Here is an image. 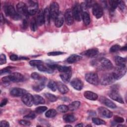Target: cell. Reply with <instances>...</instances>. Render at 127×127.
<instances>
[{"mask_svg": "<svg viewBox=\"0 0 127 127\" xmlns=\"http://www.w3.org/2000/svg\"><path fill=\"white\" fill-rule=\"evenodd\" d=\"M64 15L62 12H60L58 15L55 19V26L57 27H61L64 22Z\"/></svg>", "mask_w": 127, "mask_h": 127, "instance_id": "20", "label": "cell"}, {"mask_svg": "<svg viewBox=\"0 0 127 127\" xmlns=\"http://www.w3.org/2000/svg\"><path fill=\"white\" fill-rule=\"evenodd\" d=\"M127 72V67L126 65L118 66L113 72V75L116 80H119L123 77Z\"/></svg>", "mask_w": 127, "mask_h": 127, "instance_id": "2", "label": "cell"}, {"mask_svg": "<svg viewBox=\"0 0 127 127\" xmlns=\"http://www.w3.org/2000/svg\"><path fill=\"white\" fill-rule=\"evenodd\" d=\"M98 53V50L97 48L89 49L83 53V54L89 57H93L96 56Z\"/></svg>", "mask_w": 127, "mask_h": 127, "instance_id": "25", "label": "cell"}, {"mask_svg": "<svg viewBox=\"0 0 127 127\" xmlns=\"http://www.w3.org/2000/svg\"><path fill=\"white\" fill-rule=\"evenodd\" d=\"M50 12L51 18L53 20H55L60 12L59 6L57 2L54 1L51 3L50 6Z\"/></svg>", "mask_w": 127, "mask_h": 127, "instance_id": "5", "label": "cell"}, {"mask_svg": "<svg viewBox=\"0 0 127 127\" xmlns=\"http://www.w3.org/2000/svg\"><path fill=\"white\" fill-rule=\"evenodd\" d=\"M8 102V100L6 99V98H4L2 100V101H1L0 102V106L1 107L5 106Z\"/></svg>", "mask_w": 127, "mask_h": 127, "instance_id": "54", "label": "cell"}, {"mask_svg": "<svg viewBox=\"0 0 127 127\" xmlns=\"http://www.w3.org/2000/svg\"><path fill=\"white\" fill-rule=\"evenodd\" d=\"M47 110V107L46 106L38 107L35 109V112L37 114H41L44 113Z\"/></svg>", "mask_w": 127, "mask_h": 127, "instance_id": "43", "label": "cell"}, {"mask_svg": "<svg viewBox=\"0 0 127 127\" xmlns=\"http://www.w3.org/2000/svg\"><path fill=\"white\" fill-rule=\"evenodd\" d=\"M84 96L86 99L89 100L95 101L98 99L97 94L90 91H86L84 93Z\"/></svg>", "mask_w": 127, "mask_h": 127, "instance_id": "22", "label": "cell"}, {"mask_svg": "<svg viewBox=\"0 0 127 127\" xmlns=\"http://www.w3.org/2000/svg\"><path fill=\"white\" fill-rule=\"evenodd\" d=\"M16 9L19 14L24 15L26 17L28 16V10L27 5L23 2H19L16 5Z\"/></svg>", "mask_w": 127, "mask_h": 127, "instance_id": "6", "label": "cell"}, {"mask_svg": "<svg viewBox=\"0 0 127 127\" xmlns=\"http://www.w3.org/2000/svg\"><path fill=\"white\" fill-rule=\"evenodd\" d=\"M81 59H82V57L81 56L73 54L70 55L66 59V62L69 64H73L80 61Z\"/></svg>", "mask_w": 127, "mask_h": 127, "instance_id": "26", "label": "cell"}, {"mask_svg": "<svg viewBox=\"0 0 127 127\" xmlns=\"http://www.w3.org/2000/svg\"><path fill=\"white\" fill-rule=\"evenodd\" d=\"M99 100L100 101L102 104H104L108 107H109L112 109H114L116 108L117 107L116 104L113 102H112L111 100L108 99L105 97H101Z\"/></svg>", "mask_w": 127, "mask_h": 127, "instance_id": "18", "label": "cell"}, {"mask_svg": "<svg viewBox=\"0 0 127 127\" xmlns=\"http://www.w3.org/2000/svg\"><path fill=\"white\" fill-rule=\"evenodd\" d=\"M8 76L10 81H12L14 82H21L24 80L23 75L19 72L12 73Z\"/></svg>", "mask_w": 127, "mask_h": 127, "instance_id": "13", "label": "cell"}, {"mask_svg": "<svg viewBox=\"0 0 127 127\" xmlns=\"http://www.w3.org/2000/svg\"><path fill=\"white\" fill-rule=\"evenodd\" d=\"M30 28L31 30L33 31H35L37 29V23L36 21V19L35 18H33L30 22Z\"/></svg>", "mask_w": 127, "mask_h": 127, "instance_id": "38", "label": "cell"}, {"mask_svg": "<svg viewBox=\"0 0 127 127\" xmlns=\"http://www.w3.org/2000/svg\"><path fill=\"white\" fill-rule=\"evenodd\" d=\"M92 121L93 123L97 125H105L106 122L100 119L97 118H93L92 119Z\"/></svg>", "mask_w": 127, "mask_h": 127, "instance_id": "40", "label": "cell"}, {"mask_svg": "<svg viewBox=\"0 0 127 127\" xmlns=\"http://www.w3.org/2000/svg\"><path fill=\"white\" fill-rule=\"evenodd\" d=\"M114 121L118 123H122L124 122V119L122 117L119 116H115L114 117Z\"/></svg>", "mask_w": 127, "mask_h": 127, "instance_id": "51", "label": "cell"}, {"mask_svg": "<svg viewBox=\"0 0 127 127\" xmlns=\"http://www.w3.org/2000/svg\"><path fill=\"white\" fill-rule=\"evenodd\" d=\"M116 79L113 75V73H107L103 74L100 80L102 85H107L114 82Z\"/></svg>", "mask_w": 127, "mask_h": 127, "instance_id": "3", "label": "cell"}, {"mask_svg": "<svg viewBox=\"0 0 127 127\" xmlns=\"http://www.w3.org/2000/svg\"><path fill=\"white\" fill-rule=\"evenodd\" d=\"M74 19L77 21H80L81 19L82 11L81 9L80 5L78 3H76L74 5L72 10Z\"/></svg>", "mask_w": 127, "mask_h": 127, "instance_id": "7", "label": "cell"}, {"mask_svg": "<svg viewBox=\"0 0 127 127\" xmlns=\"http://www.w3.org/2000/svg\"><path fill=\"white\" fill-rule=\"evenodd\" d=\"M4 17L3 16V15L2 13L0 14V22H1V24H2L3 23H4Z\"/></svg>", "mask_w": 127, "mask_h": 127, "instance_id": "58", "label": "cell"}, {"mask_svg": "<svg viewBox=\"0 0 127 127\" xmlns=\"http://www.w3.org/2000/svg\"><path fill=\"white\" fill-rule=\"evenodd\" d=\"M57 89L61 93L65 94L68 92L69 89L63 83L59 81L57 82Z\"/></svg>", "mask_w": 127, "mask_h": 127, "instance_id": "24", "label": "cell"}, {"mask_svg": "<svg viewBox=\"0 0 127 127\" xmlns=\"http://www.w3.org/2000/svg\"><path fill=\"white\" fill-rule=\"evenodd\" d=\"M85 78L88 82L93 85H97L99 82L98 74L93 72H89L85 74Z\"/></svg>", "mask_w": 127, "mask_h": 127, "instance_id": "4", "label": "cell"}, {"mask_svg": "<svg viewBox=\"0 0 127 127\" xmlns=\"http://www.w3.org/2000/svg\"><path fill=\"white\" fill-rule=\"evenodd\" d=\"M109 96L113 100L120 103L121 104H124V100L121 96V95L119 94V93L115 89L112 90L110 93H109Z\"/></svg>", "mask_w": 127, "mask_h": 127, "instance_id": "9", "label": "cell"}, {"mask_svg": "<svg viewBox=\"0 0 127 127\" xmlns=\"http://www.w3.org/2000/svg\"><path fill=\"white\" fill-rule=\"evenodd\" d=\"M37 25L38 26H41L45 23L44 13L42 10H40L38 13L37 18H36Z\"/></svg>", "mask_w": 127, "mask_h": 127, "instance_id": "27", "label": "cell"}, {"mask_svg": "<svg viewBox=\"0 0 127 127\" xmlns=\"http://www.w3.org/2000/svg\"><path fill=\"white\" fill-rule=\"evenodd\" d=\"M100 62L101 66L103 69L110 70L113 67V65L112 62L106 58L101 59Z\"/></svg>", "mask_w": 127, "mask_h": 127, "instance_id": "17", "label": "cell"}, {"mask_svg": "<svg viewBox=\"0 0 127 127\" xmlns=\"http://www.w3.org/2000/svg\"><path fill=\"white\" fill-rule=\"evenodd\" d=\"M12 68V67H10V66H8V67H6L0 70V75H2L3 74H4V73H8V72H9L10 71V69Z\"/></svg>", "mask_w": 127, "mask_h": 127, "instance_id": "49", "label": "cell"}, {"mask_svg": "<svg viewBox=\"0 0 127 127\" xmlns=\"http://www.w3.org/2000/svg\"><path fill=\"white\" fill-rule=\"evenodd\" d=\"M48 87L53 91H56L57 89V83L53 80H50L47 85Z\"/></svg>", "mask_w": 127, "mask_h": 127, "instance_id": "35", "label": "cell"}, {"mask_svg": "<svg viewBox=\"0 0 127 127\" xmlns=\"http://www.w3.org/2000/svg\"><path fill=\"white\" fill-rule=\"evenodd\" d=\"M71 75H72V71H71V70H70L66 72H61L60 76L64 82H68L70 79Z\"/></svg>", "mask_w": 127, "mask_h": 127, "instance_id": "21", "label": "cell"}, {"mask_svg": "<svg viewBox=\"0 0 127 127\" xmlns=\"http://www.w3.org/2000/svg\"><path fill=\"white\" fill-rule=\"evenodd\" d=\"M44 21H45V24L46 25H48L50 23V20H51V14H50V8L46 7L44 11Z\"/></svg>", "mask_w": 127, "mask_h": 127, "instance_id": "23", "label": "cell"}, {"mask_svg": "<svg viewBox=\"0 0 127 127\" xmlns=\"http://www.w3.org/2000/svg\"><path fill=\"white\" fill-rule=\"evenodd\" d=\"M57 110L61 113H65L67 112L68 110V107L65 105H61L58 107Z\"/></svg>", "mask_w": 127, "mask_h": 127, "instance_id": "41", "label": "cell"}, {"mask_svg": "<svg viewBox=\"0 0 127 127\" xmlns=\"http://www.w3.org/2000/svg\"><path fill=\"white\" fill-rule=\"evenodd\" d=\"M80 102L78 101H75L70 103L68 106V110L71 111H75L80 107Z\"/></svg>", "mask_w": 127, "mask_h": 127, "instance_id": "30", "label": "cell"}, {"mask_svg": "<svg viewBox=\"0 0 127 127\" xmlns=\"http://www.w3.org/2000/svg\"><path fill=\"white\" fill-rule=\"evenodd\" d=\"M88 126H90V127H91V125H87V126H86V127H88Z\"/></svg>", "mask_w": 127, "mask_h": 127, "instance_id": "63", "label": "cell"}, {"mask_svg": "<svg viewBox=\"0 0 127 127\" xmlns=\"http://www.w3.org/2000/svg\"><path fill=\"white\" fill-rule=\"evenodd\" d=\"M36 117V114L34 112H30L28 114L26 115L23 117V118L26 120H33Z\"/></svg>", "mask_w": 127, "mask_h": 127, "instance_id": "45", "label": "cell"}, {"mask_svg": "<svg viewBox=\"0 0 127 127\" xmlns=\"http://www.w3.org/2000/svg\"><path fill=\"white\" fill-rule=\"evenodd\" d=\"M6 62V56L4 54H1L0 56V64L2 65L5 64Z\"/></svg>", "mask_w": 127, "mask_h": 127, "instance_id": "48", "label": "cell"}, {"mask_svg": "<svg viewBox=\"0 0 127 127\" xmlns=\"http://www.w3.org/2000/svg\"><path fill=\"white\" fill-rule=\"evenodd\" d=\"M64 18L67 25H71L73 24L74 18L72 14V11L71 9L68 8L65 10L64 14Z\"/></svg>", "mask_w": 127, "mask_h": 127, "instance_id": "10", "label": "cell"}, {"mask_svg": "<svg viewBox=\"0 0 127 127\" xmlns=\"http://www.w3.org/2000/svg\"><path fill=\"white\" fill-rule=\"evenodd\" d=\"M1 80H2V82H4V83H9V82H10V80H9V79L8 76H4V77H2V79H1Z\"/></svg>", "mask_w": 127, "mask_h": 127, "instance_id": "55", "label": "cell"}, {"mask_svg": "<svg viewBox=\"0 0 127 127\" xmlns=\"http://www.w3.org/2000/svg\"><path fill=\"white\" fill-rule=\"evenodd\" d=\"M121 50H123V51H126L127 50V46H125V47L121 48Z\"/></svg>", "mask_w": 127, "mask_h": 127, "instance_id": "59", "label": "cell"}, {"mask_svg": "<svg viewBox=\"0 0 127 127\" xmlns=\"http://www.w3.org/2000/svg\"><path fill=\"white\" fill-rule=\"evenodd\" d=\"M22 25H23V28H24V29L27 28V27L28 26V21H27V19H25L23 20Z\"/></svg>", "mask_w": 127, "mask_h": 127, "instance_id": "57", "label": "cell"}, {"mask_svg": "<svg viewBox=\"0 0 127 127\" xmlns=\"http://www.w3.org/2000/svg\"><path fill=\"white\" fill-rule=\"evenodd\" d=\"M19 123L24 126H29L31 124L30 122L28 120H22L19 122Z\"/></svg>", "mask_w": 127, "mask_h": 127, "instance_id": "50", "label": "cell"}, {"mask_svg": "<svg viewBox=\"0 0 127 127\" xmlns=\"http://www.w3.org/2000/svg\"><path fill=\"white\" fill-rule=\"evenodd\" d=\"M63 120L66 123H72L76 121V117L72 114L64 115L63 117Z\"/></svg>", "mask_w": 127, "mask_h": 127, "instance_id": "31", "label": "cell"}, {"mask_svg": "<svg viewBox=\"0 0 127 127\" xmlns=\"http://www.w3.org/2000/svg\"><path fill=\"white\" fill-rule=\"evenodd\" d=\"M98 111L99 115L104 118H110L113 116V113L111 111L105 107H100L98 108Z\"/></svg>", "mask_w": 127, "mask_h": 127, "instance_id": "15", "label": "cell"}, {"mask_svg": "<svg viewBox=\"0 0 127 127\" xmlns=\"http://www.w3.org/2000/svg\"><path fill=\"white\" fill-rule=\"evenodd\" d=\"M23 103L28 107H31L34 104L33 96L30 93H26L21 98Z\"/></svg>", "mask_w": 127, "mask_h": 127, "instance_id": "12", "label": "cell"}, {"mask_svg": "<svg viewBox=\"0 0 127 127\" xmlns=\"http://www.w3.org/2000/svg\"><path fill=\"white\" fill-rule=\"evenodd\" d=\"M44 77H42V78L40 80V81L39 82H38L36 83L35 85L33 86V89L36 92H39L43 90L45 85V81L46 79H44Z\"/></svg>", "mask_w": 127, "mask_h": 127, "instance_id": "19", "label": "cell"}, {"mask_svg": "<svg viewBox=\"0 0 127 127\" xmlns=\"http://www.w3.org/2000/svg\"><path fill=\"white\" fill-rule=\"evenodd\" d=\"M57 114V112L56 110L51 109L48 110L45 113V116L47 118H53L56 116Z\"/></svg>", "mask_w": 127, "mask_h": 127, "instance_id": "36", "label": "cell"}, {"mask_svg": "<svg viewBox=\"0 0 127 127\" xmlns=\"http://www.w3.org/2000/svg\"><path fill=\"white\" fill-rule=\"evenodd\" d=\"M26 93V90L20 88H13L10 91V95L14 97H22Z\"/></svg>", "mask_w": 127, "mask_h": 127, "instance_id": "14", "label": "cell"}, {"mask_svg": "<svg viewBox=\"0 0 127 127\" xmlns=\"http://www.w3.org/2000/svg\"><path fill=\"white\" fill-rule=\"evenodd\" d=\"M119 1L120 0H110L109 1L111 11L113 12L116 9L119 3Z\"/></svg>", "mask_w": 127, "mask_h": 127, "instance_id": "33", "label": "cell"}, {"mask_svg": "<svg viewBox=\"0 0 127 127\" xmlns=\"http://www.w3.org/2000/svg\"><path fill=\"white\" fill-rule=\"evenodd\" d=\"M43 63V62L41 60H31L29 62L30 65L33 66H37L40 64H42Z\"/></svg>", "mask_w": 127, "mask_h": 127, "instance_id": "42", "label": "cell"}, {"mask_svg": "<svg viewBox=\"0 0 127 127\" xmlns=\"http://www.w3.org/2000/svg\"><path fill=\"white\" fill-rule=\"evenodd\" d=\"M81 18L85 25H88L90 23V17L89 13L87 11H83L82 13Z\"/></svg>", "mask_w": 127, "mask_h": 127, "instance_id": "29", "label": "cell"}, {"mask_svg": "<svg viewBox=\"0 0 127 127\" xmlns=\"http://www.w3.org/2000/svg\"><path fill=\"white\" fill-rule=\"evenodd\" d=\"M70 85L77 90H81L83 87V83L80 79L77 78H73L70 82Z\"/></svg>", "mask_w": 127, "mask_h": 127, "instance_id": "16", "label": "cell"}, {"mask_svg": "<svg viewBox=\"0 0 127 127\" xmlns=\"http://www.w3.org/2000/svg\"><path fill=\"white\" fill-rule=\"evenodd\" d=\"M114 61L117 66L126 65V60L125 58H123L119 56H116L114 58Z\"/></svg>", "mask_w": 127, "mask_h": 127, "instance_id": "32", "label": "cell"}, {"mask_svg": "<svg viewBox=\"0 0 127 127\" xmlns=\"http://www.w3.org/2000/svg\"><path fill=\"white\" fill-rule=\"evenodd\" d=\"M18 56L16 55H14V54H12L10 56V59L11 60V61H16L17 59H18Z\"/></svg>", "mask_w": 127, "mask_h": 127, "instance_id": "56", "label": "cell"}, {"mask_svg": "<svg viewBox=\"0 0 127 127\" xmlns=\"http://www.w3.org/2000/svg\"><path fill=\"white\" fill-rule=\"evenodd\" d=\"M83 125L82 123H80V124H77L76 125H75V127H83Z\"/></svg>", "mask_w": 127, "mask_h": 127, "instance_id": "60", "label": "cell"}, {"mask_svg": "<svg viewBox=\"0 0 127 127\" xmlns=\"http://www.w3.org/2000/svg\"><path fill=\"white\" fill-rule=\"evenodd\" d=\"M44 95L46 98L50 102H55L58 99L57 97L55 95L50 93H46L44 94Z\"/></svg>", "mask_w": 127, "mask_h": 127, "instance_id": "37", "label": "cell"}, {"mask_svg": "<svg viewBox=\"0 0 127 127\" xmlns=\"http://www.w3.org/2000/svg\"><path fill=\"white\" fill-rule=\"evenodd\" d=\"M33 100L34 104L35 105H38L39 104H43L45 103L44 99L41 96L39 95H33Z\"/></svg>", "mask_w": 127, "mask_h": 127, "instance_id": "28", "label": "cell"}, {"mask_svg": "<svg viewBox=\"0 0 127 127\" xmlns=\"http://www.w3.org/2000/svg\"><path fill=\"white\" fill-rule=\"evenodd\" d=\"M0 126L3 127H8L9 126V123L6 121H1L0 122Z\"/></svg>", "mask_w": 127, "mask_h": 127, "instance_id": "53", "label": "cell"}, {"mask_svg": "<svg viewBox=\"0 0 127 127\" xmlns=\"http://www.w3.org/2000/svg\"><path fill=\"white\" fill-rule=\"evenodd\" d=\"M38 69L39 71H42V72H48V73H52L53 72V70L51 69V68H50L48 66H46L45 65H44L42 64H40L38 66H37Z\"/></svg>", "mask_w": 127, "mask_h": 127, "instance_id": "34", "label": "cell"}, {"mask_svg": "<svg viewBox=\"0 0 127 127\" xmlns=\"http://www.w3.org/2000/svg\"><path fill=\"white\" fill-rule=\"evenodd\" d=\"M4 12L7 16H9L13 19L15 20H18L21 18V15L18 12H17L14 8V7L11 5H6L4 8Z\"/></svg>", "mask_w": 127, "mask_h": 127, "instance_id": "1", "label": "cell"}, {"mask_svg": "<svg viewBox=\"0 0 127 127\" xmlns=\"http://www.w3.org/2000/svg\"><path fill=\"white\" fill-rule=\"evenodd\" d=\"M31 77L32 78H33L35 80H40L42 78L41 75L36 72L32 73L31 74Z\"/></svg>", "mask_w": 127, "mask_h": 127, "instance_id": "46", "label": "cell"}, {"mask_svg": "<svg viewBox=\"0 0 127 127\" xmlns=\"http://www.w3.org/2000/svg\"><path fill=\"white\" fill-rule=\"evenodd\" d=\"M117 126H118V127H124L125 126L123 125H118Z\"/></svg>", "mask_w": 127, "mask_h": 127, "instance_id": "61", "label": "cell"}, {"mask_svg": "<svg viewBox=\"0 0 127 127\" xmlns=\"http://www.w3.org/2000/svg\"><path fill=\"white\" fill-rule=\"evenodd\" d=\"M65 127H72V126L71 125H65Z\"/></svg>", "mask_w": 127, "mask_h": 127, "instance_id": "62", "label": "cell"}, {"mask_svg": "<svg viewBox=\"0 0 127 127\" xmlns=\"http://www.w3.org/2000/svg\"><path fill=\"white\" fill-rule=\"evenodd\" d=\"M64 53L61 52V51H53V52H50L47 54L48 56H56L60 55L62 54H63Z\"/></svg>", "mask_w": 127, "mask_h": 127, "instance_id": "47", "label": "cell"}, {"mask_svg": "<svg viewBox=\"0 0 127 127\" xmlns=\"http://www.w3.org/2000/svg\"><path fill=\"white\" fill-rule=\"evenodd\" d=\"M121 46L118 44H115L111 47L110 49V52L111 53H115L121 49Z\"/></svg>", "mask_w": 127, "mask_h": 127, "instance_id": "44", "label": "cell"}, {"mask_svg": "<svg viewBox=\"0 0 127 127\" xmlns=\"http://www.w3.org/2000/svg\"><path fill=\"white\" fill-rule=\"evenodd\" d=\"M38 5L37 2L33 0L29 1V6H28V13L30 15H35L38 10Z\"/></svg>", "mask_w": 127, "mask_h": 127, "instance_id": "11", "label": "cell"}, {"mask_svg": "<svg viewBox=\"0 0 127 127\" xmlns=\"http://www.w3.org/2000/svg\"><path fill=\"white\" fill-rule=\"evenodd\" d=\"M118 7H119V8L122 10L123 11L124 10V9L125 8V5L124 4V2L123 1H121L120 0L119 1V3L118 5Z\"/></svg>", "mask_w": 127, "mask_h": 127, "instance_id": "52", "label": "cell"}, {"mask_svg": "<svg viewBox=\"0 0 127 127\" xmlns=\"http://www.w3.org/2000/svg\"><path fill=\"white\" fill-rule=\"evenodd\" d=\"M92 13L96 18H100L103 14L102 6L100 4L95 3L92 6Z\"/></svg>", "mask_w": 127, "mask_h": 127, "instance_id": "8", "label": "cell"}, {"mask_svg": "<svg viewBox=\"0 0 127 127\" xmlns=\"http://www.w3.org/2000/svg\"><path fill=\"white\" fill-rule=\"evenodd\" d=\"M58 70L60 72H64L71 70V68L70 66H65V65H58L57 67Z\"/></svg>", "mask_w": 127, "mask_h": 127, "instance_id": "39", "label": "cell"}]
</instances>
